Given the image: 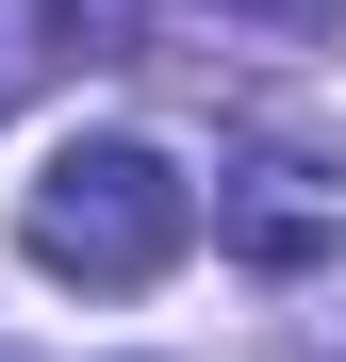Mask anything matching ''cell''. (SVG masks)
Wrapping results in <instances>:
<instances>
[{"label": "cell", "mask_w": 346, "mask_h": 362, "mask_svg": "<svg viewBox=\"0 0 346 362\" xmlns=\"http://www.w3.org/2000/svg\"><path fill=\"white\" fill-rule=\"evenodd\" d=\"M17 247L50 280H83V296H132V280H165L198 247V181L149 132H83V148H50V181L17 198Z\"/></svg>", "instance_id": "cell-1"}, {"label": "cell", "mask_w": 346, "mask_h": 362, "mask_svg": "<svg viewBox=\"0 0 346 362\" xmlns=\"http://www.w3.org/2000/svg\"><path fill=\"white\" fill-rule=\"evenodd\" d=\"M214 247H231V264H264V280H297V264L346 247V198H330L313 165H280V148H264V165H231V181H214Z\"/></svg>", "instance_id": "cell-2"}, {"label": "cell", "mask_w": 346, "mask_h": 362, "mask_svg": "<svg viewBox=\"0 0 346 362\" xmlns=\"http://www.w3.org/2000/svg\"><path fill=\"white\" fill-rule=\"evenodd\" d=\"M132 17H149V0H0V115H17L33 83L115 66V49H132Z\"/></svg>", "instance_id": "cell-3"}]
</instances>
